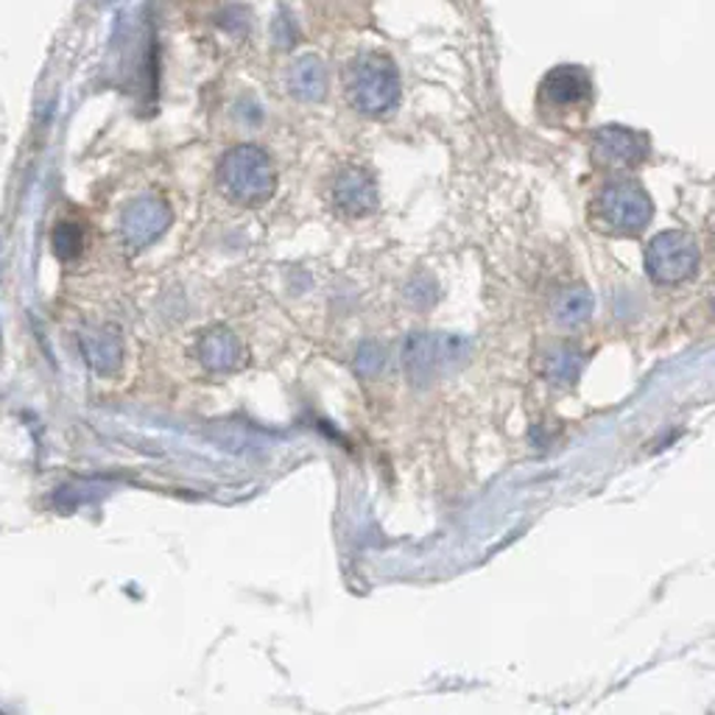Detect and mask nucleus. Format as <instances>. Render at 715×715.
Segmentation results:
<instances>
[{"instance_id":"f257e3e1","label":"nucleus","mask_w":715,"mask_h":715,"mask_svg":"<svg viewBox=\"0 0 715 715\" xmlns=\"http://www.w3.org/2000/svg\"><path fill=\"white\" fill-rule=\"evenodd\" d=\"M651 215H654V204L649 191L626 173L609 179L593 196L587 210L593 230L607 238H638L649 227Z\"/></svg>"},{"instance_id":"f03ea898","label":"nucleus","mask_w":715,"mask_h":715,"mask_svg":"<svg viewBox=\"0 0 715 715\" xmlns=\"http://www.w3.org/2000/svg\"><path fill=\"white\" fill-rule=\"evenodd\" d=\"M593 107V82L585 67L562 65L545 73L536 87V113L545 124L567 126L570 120H585Z\"/></svg>"},{"instance_id":"7ed1b4c3","label":"nucleus","mask_w":715,"mask_h":715,"mask_svg":"<svg viewBox=\"0 0 715 715\" xmlns=\"http://www.w3.org/2000/svg\"><path fill=\"white\" fill-rule=\"evenodd\" d=\"M698 263H702L698 244L685 230H665V233L654 235L651 244L645 246V275L657 286L674 288L693 280Z\"/></svg>"},{"instance_id":"20e7f679","label":"nucleus","mask_w":715,"mask_h":715,"mask_svg":"<svg viewBox=\"0 0 715 715\" xmlns=\"http://www.w3.org/2000/svg\"><path fill=\"white\" fill-rule=\"evenodd\" d=\"M350 96L361 113L383 115L397 104V73L381 56H364L350 71Z\"/></svg>"},{"instance_id":"39448f33","label":"nucleus","mask_w":715,"mask_h":715,"mask_svg":"<svg viewBox=\"0 0 715 715\" xmlns=\"http://www.w3.org/2000/svg\"><path fill=\"white\" fill-rule=\"evenodd\" d=\"M651 154V146L645 135L634 129H626V126H604L593 135L590 143V157L601 171L612 173V177H620V173H629L634 168L643 166Z\"/></svg>"},{"instance_id":"423d86ee","label":"nucleus","mask_w":715,"mask_h":715,"mask_svg":"<svg viewBox=\"0 0 715 715\" xmlns=\"http://www.w3.org/2000/svg\"><path fill=\"white\" fill-rule=\"evenodd\" d=\"M593 313V294L581 286L565 288L554 302V319L565 328H576V324L587 322Z\"/></svg>"},{"instance_id":"0eeeda50","label":"nucleus","mask_w":715,"mask_h":715,"mask_svg":"<svg viewBox=\"0 0 715 715\" xmlns=\"http://www.w3.org/2000/svg\"><path fill=\"white\" fill-rule=\"evenodd\" d=\"M335 199H339L341 207L350 210L352 215H364L375 207V188H372L370 179L352 171L341 179Z\"/></svg>"},{"instance_id":"6e6552de","label":"nucleus","mask_w":715,"mask_h":715,"mask_svg":"<svg viewBox=\"0 0 715 715\" xmlns=\"http://www.w3.org/2000/svg\"><path fill=\"white\" fill-rule=\"evenodd\" d=\"M578 366H581V355L578 352L559 350L554 357H548V366H545V375L551 381H573L578 375Z\"/></svg>"}]
</instances>
